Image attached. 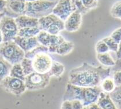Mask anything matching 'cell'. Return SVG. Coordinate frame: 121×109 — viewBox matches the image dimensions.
<instances>
[{
  "label": "cell",
  "mask_w": 121,
  "mask_h": 109,
  "mask_svg": "<svg viewBox=\"0 0 121 109\" xmlns=\"http://www.w3.org/2000/svg\"><path fill=\"white\" fill-rule=\"evenodd\" d=\"M111 98L118 109H121V86L116 87L115 90L110 94Z\"/></svg>",
  "instance_id": "cell-25"
},
{
  "label": "cell",
  "mask_w": 121,
  "mask_h": 109,
  "mask_svg": "<svg viewBox=\"0 0 121 109\" xmlns=\"http://www.w3.org/2000/svg\"><path fill=\"white\" fill-rule=\"evenodd\" d=\"M23 68L25 77L35 72L32 65V60L25 57L20 63Z\"/></svg>",
  "instance_id": "cell-26"
},
{
  "label": "cell",
  "mask_w": 121,
  "mask_h": 109,
  "mask_svg": "<svg viewBox=\"0 0 121 109\" xmlns=\"http://www.w3.org/2000/svg\"><path fill=\"white\" fill-rule=\"evenodd\" d=\"M98 104L102 109H118L110 97V94L102 92L100 94Z\"/></svg>",
  "instance_id": "cell-17"
},
{
  "label": "cell",
  "mask_w": 121,
  "mask_h": 109,
  "mask_svg": "<svg viewBox=\"0 0 121 109\" xmlns=\"http://www.w3.org/2000/svg\"><path fill=\"white\" fill-rule=\"evenodd\" d=\"M1 56L12 65L20 63L25 58L26 53L13 40L1 43Z\"/></svg>",
  "instance_id": "cell-3"
},
{
  "label": "cell",
  "mask_w": 121,
  "mask_h": 109,
  "mask_svg": "<svg viewBox=\"0 0 121 109\" xmlns=\"http://www.w3.org/2000/svg\"><path fill=\"white\" fill-rule=\"evenodd\" d=\"M76 11L74 1L70 0H60L52 11V14H55L64 22L66 19Z\"/></svg>",
  "instance_id": "cell-9"
},
{
  "label": "cell",
  "mask_w": 121,
  "mask_h": 109,
  "mask_svg": "<svg viewBox=\"0 0 121 109\" xmlns=\"http://www.w3.org/2000/svg\"><path fill=\"white\" fill-rule=\"evenodd\" d=\"M101 89L103 92L110 94L116 88L114 79L112 77H107L103 81L101 84Z\"/></svg>",
  "instance_id": "cell-23"
},
{
  "label": "cell",
  "mask_w": 121,
  "mask_h": 109,
  "mask_svg": "<svg viewBox=\"0 0 121 109\" xmlns=\"http://www.w3.org/2000/svg\"><path fill=\"white\" fill-rule=\"evenodd\" d=\"M41 53H48V48L44 45H40L35 48L33 49L32 50L29 51L26 53L25 57L30 59H32L36 55Z\"/></svg>",
  "instance_id": "cell-27"
},
{
  "label": "cell",
  "mask_w": 121,
  "mask_h": 109,
  "mask_svg": "<svg viewBox=\"0 0 121 109\" xmlns=\"http://www.w3.org/2000/svg\"><path fill=\"white\" fill-rule=\"evenodd\" d=\"M9 76L11 77H16V78L24 81L26 77H25L21 63H17L13 65Z\"/></svg>",
  "instance_id": "cell-24"
},
{
  "label": "cell",
  "mask_w": 121,
  "mask_h": 109,
  "mask_svg": "<svg viewBox=\"0 0 121 109\" xmlns=\"http://www.w3.org/2000/svg\"><path fill=\"white\" fill-rule=\"evenodd\" d=\"M74 47L73 42L65 41L63 42L56 50V54L60 56H65L70 53L73 50Z\"/></svg>",
  "instance_id": "cell-22"
},
{
  "label": "cell",
  "mask_w": 121,
  "mask_h": 109,
  "mask_svg": "<svg viewBox=\"0 0 121 109\" xmlns=\"http://www.w3.org/2000/svg\"><path fill=\"white\" fill-rule=\"evenodd\" d=\"M0 86L6 93L17 97L22 95L27 90L24 81L10 76L1 80Z\"/></svg>",
  "instance_id": "cell-7"
},
{
  "label": "cell",
  "mask_w": 121,
  "mask_h": 109,
  "mask_svg": "<svg viewBox=\"0 0 121 109\" xmlns=\"http://www.w3.org/2000/svg\"><path fill=\"white\" fill-rule=\"evenodd\" d=\"M65 41V39H64V37L60 35H53L48 33L46 47L48 48V52L56 53V50L58 47Z\"/></svg>",
  "instance_id": "cell-16"
},
{
  "label": "cell",
  "mask_w": 121,
  "mask_h": 109,
  "mask_svg": "<svg viewBox=\"0 0 121 109\" xmlns=\"http://www.w3.org/2000/svg\"><path fill=\"white\" fill-rule=\"evenodd\" d=\"M26 6V1L7 0L5 16L15 19L20 16L25 15Z\"/></svg>",
  "instance_id": "cell-10"
},
{
  "label": "cell",
  "mask_w": 121,
  "mask_h": 109,
  "mask_svg": "<svg viewBox=\"0 0 121 109\" xmlns=\"http://www.w3.org/2000/svg\"><path fill=\"white\" fill-rule=\"evenodd\" d=\"M111 68L95 67L86 62L70 71L68 83L82 87L100 86L104 79L110 77Z\"/></svg>",
  "instance_id": "cell-1"
},
{
  "label": "cell",
  "mask_w": 121,
  "mask_h": 109,
  "mask_svg": "<svg viewBox=\"0 0 121 109\" xmlns=\"http://www.w3.org/2000/svg\"><path fill=\"white\" fill-rule=\"evenodd\" d=\"M82 24V15L74 12L65 21V30L68 32H77L79 30Z\"/></svg>",
  "instance_id": "cell-14"
},
{
  "label": "cell",
  "mask_w": 121,
  "mask_h": 109,
  "mask_svg": "<svg viewBox=\"0 0 121 109\" xmlns=\"http://www.w3.org/2000/svg\"><path fill=\"white\" fill-rule=\"evenodd\" d=\"M95 50L96 53H99V54L107 53L110 51L108 49V47L102 40H100L96 43L95 46Z\"/></svg>",
  "instance_id": "cell-30"
},
{
  "label": "cell",
  "mask_w": 121,
  "mask_h": 109,
  "mask_svg": "<svg viewBox=\"0 0 121 109\" xmlns=\"http://www.w3.org/2000/svg\"><path fill=\"white\" fill-rule=\"evenodd\" d=\"M60 109H72V103H71V101H64L62 104Z\"/></svg>",
  "instance_id": "cell-38"
},
{
  "label": "cell",
  "mask_w": 121,
  "mask_h": 109,
  "mask_svg": "<svg viewBox=\"0 0 121 109\" xmlns=\"http://www.w3.org/2000/svg\"><path fill=\"white\" fill-rule=\"evenodd\" d=\"M111 68V72L121 70V59H117L115 61V65Z\"/></svg>",
  "instance_id": "cell-37"
},
{
  "label": "cell",
  "mask_w": 121,
  "mask_h": 109,
  "mask_svg": "<svg viewBox=\"0 0 121 109\" xmlns=\"http://www.w3.org/2000/svg\"><path fill=\"white\" fill-rule=\"evenodd\" d=\"M49 73H40L34 72L25 77L27 90L38 91L45 89L49 85L51 78Z\"/></svg>",
  "instance_id": "cell-6"
},
{
  "label": "cell",
  "mask_w": 121,
  "mask_h": 109,
  "mask_svg": "<svg viewBox=\"0 0 121 109\" xmlns=\"http://www.w3.org/2000/svg\"><path fill=\"white\" fill-rule=\"evenodd\" d=\"M56 0L26 1L25 15L40 19L52 13L54 9L58 3Z\"/></svg>",
  "instance_id": "cell-2"
},
{
  "label": "cell",
  "mask_w": 121,
  "mask_h": 109,
  "mask_svg": "<svg viewBox=\"0 0 121 109\" xmlns=\"http://www.w3.org/2000/svg\"><path fill=\"white\" fill-rule=\"evenodd\" d=\"M110 37L117 44H119L121 41V27L115 30L110 35Z\"/></svg>",
  "instance_id": "cell-33"
},
{
  "label": "cell",
  "mask_w": 121,
  "mask_h": 109,
  "mask_svg": "<svg viewBox=\"0 0 121 109\" xmlns=\"http://www.w3.org/2000/svg\"><path fill=\"white\" fill-rule=\"evenodd\" d=\"M96 58L99 62L104 66L112 67L115 65V61L108 52L102 54L97 53Z\"/></svg>",
  "instance_id": "cell-19"
},
{
  "label": "cell",
  "mask_w": 121,
  "mask_h": 109,
  "mask_svg": "<svg viewBox=\"0 0 121 109\" xmlns=\"http://www.w3.org/2000/svg\"><path fill=\"white\" fill-rule=\"evenodd\" d=\"M38 27L40 31H45L51 35H58L60 31L65 29V22L51 13L39 19Z\"/></svg>",
  "instance_id": "cell-4"
},
{
  "label": "cell",
  "mask_w": 121,
  "mask_h": 109,
  "mask_svg": "<svg viewBox=\"0 0 121 109\" xmlns=\"http://www.w3.org/2000/svg\"><path fill=\"white\" fill-rule=\"evenodd\" d=\"M40 31H41L38 27L26 28L19 29L18 36L26 38L34 37H37Z\"/></svg>",
  "instance_id": "cell-20"
},
{
  "label": "cell",
  "mask_w": 121,
  "mask_h": 109,
  "mask_svg": "<svg viewBox=\"0 0 121 109\" xmlns=\"http://www.w3.org/2000/svg\"><path fill=\"white\" fill-rule=\"evenodd\" d=\"M6 9V1L2 0L0 1V16L1 17H4L5 16V11Z\"/></svg>",
  "instance_id": "cell-36"
},
{
  "label": "cell",
  "mask_w": 121,
  "mask_h": 109,
  "mask_svg": "<svg viewBox=\"0 0 121 109\" xmlns=\"http://www.w3.org/2000/svg\"><path fill=\"white\" fill-rule=\"evenodd\" d=\"M82 109H89V106H84Z\"/></svg>",
  "instance_id": "cell-41"
},
{
  "label": "cell",
  "mask_w": 121,
  "mask_h": 109,
  "mask_svg": "<svg viewBox=\"0 0 121 109\" xmlns=\"http://www.w3.org/2000/svg\"><path fill=\"white\" fill-rule=\"evenodd\" d=\"M15 21L19 29L26 28L38 27L39 26V19L26 15L20 16L15 18Z\"/></svg>",
  "instance_id": "cell-15"
},
{
  "label": "cell",
  "mask_w": 121,
  "mask_h": 109,
  "mask_svg": "<svg viewBox=\"0 0 121 109\" xmlns=\"http://www.w3.org/2000/svg\"><path fill=\"white\" fill-rule=\"evenodd\" d=\"M32 60L35 72L40 73H49L53 60L48 53H39L36 55Z\"/></svg>",
  "instance_id": "cell-8"
},
{
  "label": "cell",
  "mask_w": 121,
  "mask_h": 109,
  "mask_svg": "<svg viewBox=\"0 0 121 109\" xmlns=\"http://www.w3.org/2000/svg\"><path fill=\"white\" fill-rule=\"evenodd\" d=\"M74 2L76 8V11L81 14L82 16L87 14L89 12V10H88V9L84 6L83 4H82V1L75 0Z\"/></svg>",
  "instance_id": "cell-31"
},
{
  "label": "cell",
  "mask_w": 121,
  "mask_h": 109,
  "mask_svg": "<svg viewBox=\"0 0 121 109\" xmlns=\"http://www.w3.org/2000/svg\"><path fill=\"white\" fill-rule=\"evenodd\" d=\"M13 41L24 51L25 53L32 50L40 45L38 41L37 37L26 38L17 36L14 38Z\"/></svg>",
  "instance_id": "cell-13"
},
{
  "label": "cell",
  "mask_w": 121,
  "mask_h": 109,
  "mask_svg": "<svg viewBox=\"0 0 121 109\" xmlns=\"http://www.w3.org/2000/svg\"><path fill=\"white\" fill-rule=\"evenodd\" d=\"M84 93H85V87L74 86L68 83L65 94L63 97V100L64 101L78 100L82 102L84 99Z\"/></svg>",
  "instance_id": "cell-11"
},
{
  "label": "cell",
  "mask_w": 121,
  "mask_h": 109,
  "mask_svg": "<svg viewBox=\"0 0 121 109\" xmlns=\"http://www.w3.org/2000/svg\"><path fill=\"white\" fill-rule=\"evenodd\" d=\"M113 79L116 87L121 86V70L112 72Z\"/></svg>",
  "instance_id": "cell-34"
},
{
  "label": "cell",
  "mask_w": 121,
  "mask_h": 109,
  "mask_svg": "<svg viewBox=\"0 0 121 109\" xmlns=\"http://www.w3.org/2000/svg\"><path fill=\"white\" fill-rule=\"evenodd\" d=\"M102 40L106 43V45L108 47L109 50L117 53L118 49V44H117L111 37L109 36L104 38L103 39H102Z\"/></svg>",
  "instance_id": "cell-29"
},
{
  "label": "cell",
  "mask_w": 121,
  "mask_h": 109,
  "mask_svg": "<svg viewBox=\"0 0 121 109\" xmlns=\"http://www.w3.org/2000/svg\"><path fill=\"white\" fill-rule=\"evenodd\" d=\"M73 109H82L84 105L81 101L78 100H74L71 101Z\"/></svg>",
  "instance_id": "cell-35"
},
{
  "label": "cell",
  "mask_w": 121,
  "mask_h": 109,
  "mask_svg": "<svg viewBox=\"0 0 121 109\" xmlns=\"http://www.w3.org/2000/svg\"><path fill=\"white\" fill-rule=\"evenodd\" d=\"M82 2L84 6L90 11L98 7L99 1L97 0H83Z\"/></svg>",
  "instance_id": "cell-32"
},
{
  "label": "cell",
  "mask_w": 121,
  "mask_h": 109,
  "mask_svg": "<svg viewBox=\"0 0 121 109\" xmlns=\"http://www.w3.org/2000/svg\"><path fill=\"white\" fill-rule=\"evenodd\" d=\"M0 30L1 43L13 40L19 31L15 19L6 16L1 17Z\"/></svg>",
  "instance_id": "cell-5"
},
{
  "label": "cell",
  "mask_w": 121,
  "mask_h": 109,
  "mask_svg": "<svg viewBox=\"0 0 121 109\" xmlns=\"http://www.w3.org/2000/svg\"><path fill=\"white\" fill-rule=\"evenodd\" d=\"M65 66L62 64L58 61H53L52 67L48 73L50 75L51 77L59 78L63 75L65 71Z\"/></svg>",
  "instance_id": "cell-21"
},
{
  "label": "cell",
  "mask_w": 121,
  "mask_h": 109,
  "mask_svg": "<svg viewBox=\"0 0 121 109\" xmlns=\"http://www.w3.org/2000/svg\"><path fill=\"white\" fill-rule=\"evenodd\" d=\"M116 56L117 58V59H121V41L118 44V49L116 53Z\"/></svg>",
  "instance_id": "cell-39"
},
{
  "label": "cell",
  "mask_w": 121,
  "mask_h": 109,
  "mask_svg": "<svg viewBox=\"0 0 121 109\" xmlns=\"http://www.w3.org/2000/svg\"><path fill=\"white\" fill-rule=\"evenodd\" d=\"M89 109H102L100 107L99 105L96 103H93V104L91 105L90 106H89Z\"/></svg>",
  "instance_id": "cell-40"
},
{
  "label": "cell",
  "mask_w": 121,
  "mask_h": 109,
  "mask_svg": "<svg viewBox=\"0 0 121 109\" xmlns=\"http://www.w3.org/2000/svg\"><path fill=\"white\" fill-rule=\"evenodd\" d=\"M13 65L0 57V81L9 76Z\"/></svg>",
  "instance_id": "cell-18"
},
{
  "label": "cell",
  "mask_w": 121,
  "mask_h": 109,
  "mask_svg": "<svg viewBox=\"0 0 121 109\" xmlns=\"http://www.w3.org/2000/svg\"><path fill=\"white\" fill-rule=\"evenodd\" d=\"M110 13L112 17L121 20V1H118L112 6Z\"/></svg>",
  "instance_id": "cell-28"
},
{
  "label": "cell",
  "mask_w": 121,
  "mask_h": 109,
  "mask_svg": "<svg viewBox=\"0 0 121 109\" xmlns=\"http://www.w3.org/2000/svg\"><path fill=\"white\" fill-rule=\"evenodd\" d=\"M102 92L100 86L85 87V93L82 103L84 106H89L98 102L100 94Z\"/></svg>",
  "instance_id": "cell-12"
}]
</instances>
